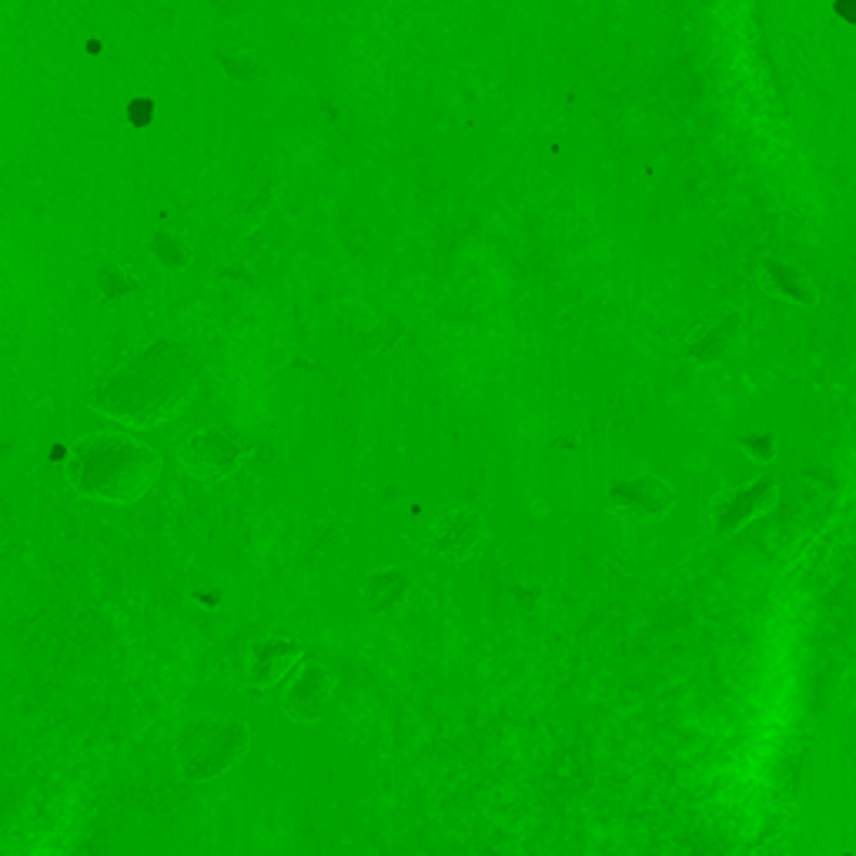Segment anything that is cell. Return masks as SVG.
<instances>
[{"label":"cell","mask_w":856,"mask_h":856,"mask_svg":"<svg viewBox=\"0 0 856 856\" xmlns=\"http://www.w3.org/2000/svg\"><path fill=\"white\" fill-rule=\"evenodd\" d=\"M178 355L181 352L171 345H154L148 352L128 358L101 385V395L94 402L131 422L161 418L171 405H178V398L191 385V368Z\"/></svg>","instance_id":"6da1fadb"},{"label":"cell","mask_w":856,"mask_h":856,"mask_svg":"<svg viewBox=\"0 0 856 856\" xmlns=\"http://www.w3.org/2000/svg\"><path fill=\"white\" fill-rule=\"evenodd\" d=\"M158 455L124 435L101 432L77 442L67 462V475L81 492L97 499H134L158 479Z\"/></svg>","instance_id":"7a4b0ae2"},{"label":"cell","mask_w":856,"mask_h":856,"mask_svg":"<svg viewBox=\"0 0 856 856\" xmlns=\"http://www.w3.org/2000/svg\"><path fill=\"white\" fill-rule=\"evenodd\" d=\"M184 462L198 475H225L238 462V442L225 432H198L184 445Z\"/></svg>","instance_id":"3957f363"},{"label":"cell","mask_w":856,"mask_h":856,"mask_svg":"<svg viewBox=\"0 0 856 856\" xmlns=\"http://www.w3.org/2000/svg\"><path fill=\"white\" fill-rule=\"evenodd\" d=\"M836 14H840L843 21L856 24V0H836Z\"/></svg>","instance_id":"277c9868"}]
</instances>
